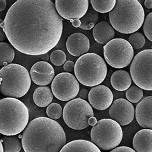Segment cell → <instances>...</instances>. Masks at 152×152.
Returning a JSON list of instances; mask_svg holds the SVG:
<instances>
[{
    "mask_svg": "<svg viewBox=\"0 0 152 152\" xmlns=\"http://www.w3.org/2000/svg\"><path fill=\"white\" fill-rule=\"evenodd\" d=\"M1 27L15 50L41 55L57 46L63 20L50 0H18L8 10Z\"/></svg>",
    "mask_w": 152,
    "mask_h": 152,
    "instance_id": "1",
    "label": "cell"
},
{
    "mask_svg": "<svg viewBox=\"0 0 152 152\" xmlns=\"http://www.w3.org/2000/svg\"><path fill=\"white\" fill-rule=\"evenodd\" d=\"M66 142L61 125L46 117L37 118L28 124L21 141L25 152H60Z\"/></svg>",
    "mask_w": 152,
    "mask_h": 152,
    "instance_id": "2",
    "label": "cell"
},
{
    "mask_svg": "<svg viewBox=\"0 0 152 152\" xmlns=\"http://www.w3.org/2000/svg\"><path fill=\"white\" fill-rule=\"evenodd\" d=\"M145 16L143 7L137 0H118L109 15L114 30L124 34H134L140 29Z\"/></svg>",
    "mask_w": 152,
    "mask_h": 152,
    "instance_id": "3",
    "label": "cell"
},
{
    "mask_svg": "<svg viewBox=\"0 0 152 152\" xmlns=\"http://www.w3.org/2000/svg\"><path fill=\"white\" fill-rule=\"evenodd\" d=\"M28 120V109L21 101L14 98L0 99V134L16 135L25 129Z\"/></svg>",
    "mask_w": 152,
    "mask_h": 152,
    "instance_id": "4",
    "label": "cell"
},
{
    "mask_svg": "<svg viewBox=\"0 0 152 152\" xmlns=\"http://www.w3.org/2000/svg\"><path fill=\"white\" fill-rule=\"evenodd\" d=\"M31 78L28 71L18 64H10L0 69V93L8 98H21L28 92Z\"/></svg>",
    "mask_w": 152,
    "mask_h": 152,
    "instance_id": "5",
    "label": "cell"
},
{
    "mask_svg": "<svg viewBox=\"0 0 152 152\" xmlns=\"http://www.w3.org/2000/svg\"><path fill=\"white\" fill-rule=\"evenodd\" d=\"M74 71L77 80L82 85L94 87L105 80L107 67L101 56L93 53H87L77 60L75 64Z\"/></svg>",
    "mask_w": 152,
    "mask_h": 152,
    "instance_id": "6",
    "label": "cell"
},
{
    "mask_svg": "<svg viewBox=\"0 0 152 152\" xmlns=\"http://www.w3.org/2000/svg\"><path fill=\"white\" fill-rule=\"evenodd\" d=\"M92 142L99 149L110 150L118 146L123 137L121 126L111 119L99 120L91 132Z\"/></svg>",
    "mask_w": 152,
    "mask_h": 152,
    "instance_id": "7",
    "label": "cell"
},
{
    "mask_svg": "<svg viewBox=\"0 0 152 152\" xmlns=\"http://www.w3.org/2000/svg\"><path fill=\"white\" fill-rule=\"evenodd\" d=\"M64 121L73 130H83L89 126L88 119L94 116L93 108L85 99L75 98L68 102L62 111Z\"/></svg>",
    "mask_w": 152,
    "mask_h": 152,
    "instance_id": "8",
    "label": "cell"
},
{
    "mask_svg": "<svg viewBox=\"0 0 152 152\" xmlns=\"http://www.w3.org/2000/svg\"><path fill=\"white\" fill-rule=\"evenodd\" d=\"M130 77L135 85L145 91L152 90V50L141 51L130 65Z\"/></svg>",
    "mask_w": 152,
    "mask_h": 152,
    "instance_id": "9",
    "label": "cell"
},
{
    "mask_svg": "<svg viewBox=\"0 0 152 152\" xmlns=\"http://www.w3.org/2000/svg\"><path fill=\"white\" fill-rule=\"evenodd\" d=\"M103 55L109 66L121 69L132 62L134 51L126 40L117 38L111 40L103 46Z\"/></svg>",
    "mask_w": 152,
    "mask_h": 152,
    "instance_id": "10",
    "label": "cell"
},
{
    "mask_svg": "<svg viewBox=\"0 0 152 152\" xmlns=\"http://www.w3.org/2000/svg\"><path fill=\"white\" fill-rule=\"evenodd\" d=\"M79 82L74 75L61 73L54 77L51 83V92L58 99L62 102L70 101L78 95Z\"/></svg>",
    "mask_w": 152,
    "mask_h": 152,
    "instance_id": "11",
    "label": "cell"
},
{
    "mask_svg": "<svg viewBox=\"0 0 152 152\" xmlns=\"http://www.w3.org/2000/svg\"><path fill=\"white\" fill-rule=\"evenodd\" d=\"M55 9L61 18L72 20L81 19L89 9L88 0H56Z\"/></svg>",
    "mask_w": 152,
    "mask_h": 152,
    "instance_id": "12",
    "label": "cell"
},
{
    "mask_svg": "<svg viewBox=\"0 0 152 152\" xmlns=\"http://www.w3.org/2000/svg\"><path fill=\"white\" fill-rule=\"evenodd\" d=\"M109 113L111 119L117 122L120 126H125L134 120L135 109L127 99L119 98L111 104Z\"/></svg>",
    "mask_w": 152,
    "mask_h": 152,
    "instance_id": "13",
    "label": "cell"
},
{
    "mask_svg": "<svg viewBox=\"0 0 152 152\" xmlns=\"http://www.w3.org/2000/svg\"><path fill=\"white\" fill-rule=\"evenodd\" d=\"M114 96L109 87L98 85L92 88L88 94V99L91 107L99 110H106L113 102Z\"/></svg>",
    "mask_w": 152,
    "mask_h": 152,
    "instance_id": "14",
    "label": "cell"
},
{
    "mask_svg": "<svg viewBox=\"0 0 152 152\" xmlns=\"http://www.w3.org/2000/svg\"><path fill=\"white\" fill-rule=\"evenodd\" d=\"M66 48L71 55L74 57H81L89 50V39L84 34L75 33L71 35L67 39Z\"/></svg>",
    "mask_w": 152,
    "mask_h": 152,
    "instance_id": "15",
    "label": "cell"
},
{
    "mask_svg": "<svg viewBox=\"0 0 152 152\" xmlns=\"http://www.w3.org/2000/svg\"><path fill=\"white\" fill-rule=\"evenodd\" d=\"M135 118L145 129H152V96H147L139 103L135 109Z\"/></svg>",
    "mask_w": 152,
    "mask_h": 152,
    "instance_id": "16",
    "label": "cell"
},
{
    "mask_svg": "<svg viewBox=\"0 0 152 152\" xmlns=\"http://www.w3.org/2000/svg\"><path fill=\"white\" fill-rule=\"evenodd\" d=\"M133 146L136 152H152V130L142 129L136 133L133 139Z\"/></svg>",
    "mask_w": 152,
    "mask_h": 152,
    "instance_id": "17",
    "label": "cell"
},
{
    "mask_svg": "<svg viewBox=\"0 0 152 152\" xmlns=\"http://www.w3.org/2000/svg\"><path fill=\"white\" fill-rule=\"evenodd\" d=\"M93 35L95 41L104 45L114 39L115 31L109 23L102 21L96 24L93 28Z\"/></svg>",
    "mask_w": 152,
    "mask_h": 152,
    "instance_id": "18",
    "label": "cell"
},
{
    "mask_svg": "<svg viewBox=\"0 0 152 152\" xmlns=\"http://www.w3.org/2000/svg\"><path fill=\"white\" fill-rule=\"evenodd\" d=\"M60 152H102L94 144L83 139H78L68 142Z\"/></svg>",
    "mask_w": 152,
    "mask_h": 152,
    "instance_id": "19",
    "label": "cell"
},
{
    "mask_svg": "<svg viewBox=\"0 0 152 152\" xmlns=\"http://www.w3.org/2000/svg\"><path fill=\"white\" fill-rule=\"evenodd\" d=\"M110 83L114 89L118 91H124L130 87L132 78L127 71L122 69L117 70L112 75Z\"/></svg>",
    "mask_w": 152,
    "mask_h": 152,
    "instance_id": "20",
    "label": "cell"
},
{
    "mask_svg": "<svg viewBox=\"0 0 152 152\" xmlns=\"http://www.w3.org/2000/svg\"><path fill=\"white\" fill-rule=\"evenodd\" d=\"M53 98L50 88L46 86L37 87L34 91L33 99L35 104L39 107H46L51 104Z\"/></svg>",
    "mask_w": 152,
    "mask_h": 152,
    "instance_id": "21",
    "label": "cell"
},
{
    "mask_svg": "<svg viewBox=\"0 0 152 152\" xmlns=\"http://www.w3.org/2000/svg\"><path fill=\"white\" fill-rule=\"evenodd\" d=\"M15 51L9 43L0 42V66H6L14 61Z\"/></svg>",
    "mask_w": 152,
    "mask_h": 152,
    "instance_id": "22",
    "label": "cell"
},
{
    "mask_svg": "<svg viewBox=\"0 0 152 152\" xmlns=\"http://www.w3.org/2000/svg\"><path fill=\"white\" fill-rule=\"evenodd\" d=\"M81 21V25L79 28L85 30H90L95 26L98 23V14L93 8L88 9L86 14L80 19Z\"/></svg>",
    "mask_w": 152,
    "mask_h": 152,
    "instance_id": "23",
    "label": "cell"
},
{
    "mask_svg": "<svg viewBox=\"0 0 152 152\" xmlns=\"http://www.w3.org/2000/svg\"><path fill=\"white\" fill-rule=\"evenodd\" d=\"M2 145L5 152H19L22 148L19 138L15 135L4 137Z\"/></svg>",
    "mask_w": 152,
    "mask_h": 152,
    "instance_id": "24",
    "label": "cell"
},
{
    "mask_svg": "<svg viewBox=\"0 0 152 152\" xmlns=\"http://www.w3.org/2000/svg\"><path fill=\"white\" fill-rule=\"evenodd\" d=\"M115 1V0H91V3L96 12L105 14L114 9Z\"/></svg>",
    "mask_w": 152,
    "mask_h": 152,
    "instance_id": "25",
    "label": "cell"
},
{
    "mask_svg": "<svg viewBox=\"0 0 152 152\" xmlns=\"http://www.w3.org/2000/svg\"><path fill=\"white\" fill-rule=\"evenodd\" d=\"M30 75L33 82L40 86H45L50 84L55 77V74L42 75L32 70H30Z\"/></svg>",
    "mask_w": 152,
    "mask_h": 152,
    "instance_id": "26",
    "label": "cell"
},
{
    "mask_svg": "<svg viewBox=\"0 0 152 152\" xmlns=\"http://www.w3.org/2000/svg\"><path fill=\"white\" fill-rule=\"evenodd\" d=\"M126 97L130 103H137L143 97V91L137 86H132L126 90Z\"/></svg>",
    "mask_w": 152,
    "mask_h": 152,
    "instance_id": "27",
    "label": "cell"
},
{
    "mask_svg": "<svg viewBox=\"0 0 152 152\" xmlns=\"http://www.w3.org/2000/svg\"><path fill=\"white\" fill-rule=\"evenodd\" d=\"M31 70L42 75L55 74V71L53 66L48 62L45 61H39L36 62L31 67Z\"/></svg>",
    "mask_w": 152,
    "mask_h": 152,
    "instance_id": "28",
    "label": "cell"
},
{
    "mask_svg": "<svg viewBox=\"0 0 152 152\" xmlns=\"http://www.w3.org/2000/svg\"><path fill=\"white\" fill-rule=\"evenodd\" d=\"M130 45L133 48V49L139 50L145 46L146 39L143 34L140 32H135L132 34L129 38Z\"/></svg>",
    "mask_w": 152,
    "mask_h": 152,
    "instance_id": "29",
    "label": "cell"
},
{
    "mask_svg": "<svg viewBox=\"0 0 152 152\" xmlns=\"http://www.w3.org/2000/svg\"><path fill=\"white\" fill-rule=\"evenodd\" d=\"M62 108L61 105L57 103H51L46 109V114L49 118L57 120L62 116Z\"/></svg>",
    "mask_w": 152,
    "mask_h": 152,
    "instance_id": "30",
    "label": "cell"
},
{
    "mask_svg": "<svg viewBox=\"0 0 152 152\" xmlns=\"http://www.w3.org/2000/svg\"><path fill=\"white\" fill-rule=\"evenodd\" d=\"M50 61L56 66H61L66 61V55L64 52L61 50L53 51L50 55Z\"/></svg>",
    "mask_w": 152,
    "mask_h": 152,
    "instance_id": "31",
    "label": "cell"
},
{
    "mask_svg": "<svg viewBox=\"0 0 152 152\" xmlns=\"http://www.w3.org/2000/svg\"><path fill=\"white\" fill-rule=\"evenodd\" d=\"M143 25V31L146 37L150 41H152V13L150 12L147 15L145 19Z\"/></svg>",
    "mask_w": 152,
    "mask_h": 152,
    "instance_id": "32",
    "label": "cell"
},
{
    "mask_svg": "<svg viewBox=\"0 0 152 152\" xmlns=\"http://www.w3.org/2000/svg\"><path fill=\"white\" fill-rule=\"evenodd\" d=\"M75 69V63L73 61H68L64 63V69L66 71V73H70L71 72H73Z\"/></svg>",
    "mask_w": 152,
    "mask_h": 152,
    "instance_id": "33",
    "label": "cell"
},
{
    "mask_svg": "<svg viewBox=\"0 0 152 152\" xmlns=\"http://www.w3.org/2000/svg\"><path fill=\"white\" fill-rule=\"evenodd\" d=\"M110 152H136L131 148L127 147V146H119L115 148Z\"/></svg>",
    "mask_w": 152,
    "mask_h": 152,
    "instance_id": "34",
    "label": "cell"
},
{
    "mask_svg": "<svg viewBox=\"0 0 152 152\" xmlns=\"http://www.w3.org/2000/svg\"><path fill=\"white\" fill-rule=\"evenodd\" d=\"M88 91L86 89H82L80 91H79V93L77 96H78L79 98L82 99H85L88 97Z\"/></svg>",
    "mask_w": 152,
    "mask_h": 152,
    "instance_id": "35",
    "label": "cell"
},
{
    "mask_svg": "<svg viewBox=\"0 0 152 152\" xmlns=\"http://www.w3.org/2000/svg\"><path fill=\"white\" fill-rule=\"evenodd\" d=\"M3 22L1 19H0V42H2L6 38V35L4 32L2 28L1 27V24Z\"/></svg>",
    "mask_w": 152,
    "mask_h": 152,
    "instance_id": "36",
    "label": "cell"
},
{
    "mask_svg": "<svg viewBox=\"0 0 152 152\" xmlns=\"http://www.w3.org/2000/svg\"><path fill=\"white\" fill-rule=\"evenodd\" d=\"M71 23H72V25H73L75 28H78L81 25V21L80 20L78 19H72L70 20Z\"/></svg>",
    "mask_w": 152,
    "mask_h": 152,
    "instance_id": "37",
    "label": "cell"
},
{
    "mask_svg": "<svg viewBox=\"0 0 152 152\" xmlns=\"http://www.w3.org/2000/svg\"><path fill=\"white\" fill-rule=\"evenodd\" d=\"M97 122H98V121H97L96 118L94 116L91 117L89 119H88V124H89V126H94L96 125V124L97 123Z\"/></svg>",
    "mask_w": 152,
    "mask_h": 152,
    "instance_id": "38",
    "label": "cell"
},
{
    "mask_svg": "<svg viewBox=\"0 0 152 152\" xmlns=\"http://www.w3.org/2000/svg\"><path fill=\"white\" fill-rule=\"evenodd\" d=\"M7 7V1L5 0H0V12H2Z\"/></svg>",
    "mask_w": 152,
    "mask_h": 152,
    "instance_id": "39",
    "label": "cell"
},
{
    "mask_svg": "<svg viewBox=\"0 0 152 152\" xmlns=\"http://www.w3.org/2000/svg\"><path fill=\"white\" fill-rule=\"evenodd\" d=\"M145 5L146 9H152V1L151 0H146L145 1Z\"/></svg>",
    "mask_w": 152,
    "mask_h": 152,
    "instance_id": "40",
    "label": "cell"
},
{
    "mask_svg": "<svg viewBox=\"0 0 152 152\" xmlns=\"http://www.w3.org/2000/svg\"><path fill=\"white\" fill-rule=\"evenodd\" d=\"M0 152H4L3 145H2V142L1 141H0Z\"/></svg>",
    "mask_w": 152,
    "mask_h": 152,
    "instance_id": "41",
    "label": "cell"
}]
</instances>
